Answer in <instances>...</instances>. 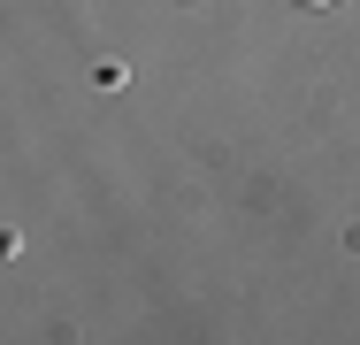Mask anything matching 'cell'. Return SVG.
I'll use <instances>...</instances> for the list:
<instances>
[{
	"label": "cell",
	"mask_w": 360,
	"mask_h": 345,
	"mask_svg": "<svg viewBox=\"0 0 360 345\" xmlns=\"http://www.w3.org/2000/svg\"><path fill=\"white\" fill-rule=\"evenodd\" d=\"M291 8H338V0H291Z\"/></svg>",
	"instance_id": "obj_1"
}]
</instances>
